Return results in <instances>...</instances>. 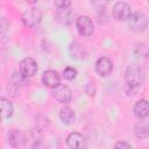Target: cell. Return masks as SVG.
Here are the masks:
<instances>
[{"instance_id": "1", "label": "cell", "mask_w": 149, "mask_h": 149, "mask_svg": "<svg viewBox=\"0 0 149 149\" xmlns=\"http://www.w3.org/2000/svg\"><path fill=\"white\" fill-rule=\"evenodd\" d=\"M126 81L130 88H136L144 83V72L137 64H130L126 69Z\"/></svg>"}, {"instance_id": "2", "label": "cell", "mask_w": 149, "mask_h": 149, "mask_svg": "<svg viewBox=\"0 0 149 149\" xmlns=\"http://www.w3.org/2000/svg\"><path fill=\"white\" fill-rule=\"evenodd\" d=\"M128 24L129 28L136 33H142L147 29L148 26V19L142 12H136L130 15L128 19Z\"/></svg>"}, {"instance_id": "3", "label": "cell", "mask_w": 149, "mask_h": 149, "mask_svg": "<svg viewBox=\"0 0 149 149\" xmlns=\"http://www.w3.org/2000/svg\"><path fill=\"white\" fill-rule=\"evenodd\" d=\"M42 20V13L38 8H29L22 14V22L26 27L31 28L37 26Z\"/></svg>"}, {"instance_id": "4", "label": "cell", "mask_w": 149, "mask_h": 149, "mask_svg": "<svg viewBox=\"0 0 149 149\" xmlns=\"http://www.w3.org/2000/svg\"><path fill=\"white\" fill-rule=\"evenodd\" d=\"M113 17L116 21H127L132 15L130 6L125 1H118L113 7Z\"/></svg>"}, {"instance_id": "5", "label": "cell", "mask_w": 149, "mask_h": 149, "mask_svg": "<svg viewBox=\"0 0 149 149\" xmlns=\"http://www.w3.org/2000/svg\"><path fill=\"white\" fill-rule=\"evenodd\" d=\"M76 28H77L78 33L84 37L91 36L94 31L93 21L88 16H79L76 20Z\"/></svg>"}, {"instance_id": "6", "label": "cell", "mask_w": 149, "mask_h": 149, "mask_svg": "<svg viewBox=\"0 0 149 149\" xmlns=\"http://www.w3.org/2000/svg\"><path fill=\"white\" fill-rule=\"evenodd\" d=\"M38 70V65L37 62L31 58V57H26L24 59L21 61L20 63V72L26 77V78H30L34 77L36 74Z\"/></svg>"}, {"instance_id": "7", "label": "cell", "mask_w": 149, "mask_h": 149, "mask_svg": "<svg viewBox=\"0 0 149 149\" xmlns=\"http://www.w3.org/2000/svg\"><path fill=\"white\" fill-rule=\"evenodd\" d=\"M42 83L49 88H56L61 84V77L55 70H47L42 74Z\"/></svg>"}, {"instance_id": "8", "label": "cell", "mask_w": 149, "mask_h": 149, "mask_svg": "<svg viewBox=\"0 0 149 149\" xmlns=\"http://www.w3.org/2000/svg\"><path fill=\"white\" fill-rule=\"evenodd\" d=\"M54 97L56 98V100H58L62 104H68L71 101L72 98V92L70 90L69 86L64 85V84H59L55 90H54Z\"/></svg>"}, {"instance_id": "9", "label": "cell", "mask_w": 149, "mask_h": 149, "mask_svg": "<svg viewBox=\"0 0 149 149\" xmlns=\"http://www.w3.org/2000/svg\"><path fill=\"white\" fill-rule=\"evenodd\" d=\"M95 71L99 76L106 77L113 71V63L107 57H100L95 62Z\"/></svg>"}, {"instance_id": "10", "label": "cell", "mask_w": 149, "mask_h": 149, "mask_svg": "<svg viewBox=\"0 0 149 149\" xmlns=\"http://www.w3.org/2000/svg\"><path fill=\"white\" fill-rule=\"evenodd\" d=\"M134 113L139 119H146L149 115V101L146 99H140L134 105Z\"/></svg>"}, {"instance_id": "11", "label": "cell", "mask_w": 149, "mask_h": 149, "mask_svg": "<svg viewBox=\"0 0 149 149\" xmlns=\"http://www.w3.org/2000/svg\"><path fill=\"white\" fill-rule=\"evenodd\" d=\"M24 135L21 130H17V129H12L9 130L8 133V143L12 146V147H21L23 143H24Z\"/></svg>"}, {"instance_id": "12", "label": "cell", "mask_w": 149, "mask_h": 149, "mask_svg": "<svg viewBox=\"0 0 149 149\" xmlns=\"http://www.w3.org/2000/svg\"><path fill=\"white\" fill-rule=\"evenodd\" d=\"M84 136L78 133V132H73L71 134H69L68 139H66V144L69 148L71 149H76V148H80L84 146Z\"/></svg>"}, {"instance_id": "13", "label": "cell", "mask_w": 149, "mask_h": 149, "mask_svg": "<svg viewBox=\"0 0 149 149\" xmlns=\"http://www.w3.org/2000/svg\"><path fill=\"white\" fill-rule=\"evenodd\" d=\"M59 118H61V120H62L63 123L71 125L76 120V114L72 111V108H70L69 106H64L59 111Z\"/></svg>"}, {"instance_id": "14", "label": "cell", "mask_w": 149, "mask_h": 149, "mask_svg": "<svg viewBox=\"0 0 149 149\" xmlns=\"http://www.w3.org/2000/svg\"><path fill=\"white\" fill-rule=\"evenodd\" d=\"M0 105H1V114H2V119L7 120L13 115L14 108H13V104L6 99V98H1L0 99Z\"/></svg>"}, {"instance_id": "15", "label": "cell", "mask_w": 149, "mask_h": 149, "mask_svg": "<svg viewBox=\"0 0 149 149\" xmlns=\"http://www.w3.org/2000/svg\"><path fill=\"white\" fill-rule=\"evenodd\" d=\"M134 134L139 139H146L149 136V123L146 121H140L134 127Z\"/></svg>"}, {"instance_id": "16", "label": "cell", "mask_w": 149, "mask_h": 149, "mask_svg": "<svg viewBox=\"0 0 149 149\" xmlns=\"http://www.w3.org/2000/svg\"><path fill=\"white\" fill-rule=\"evenodd\" d=\"M71 17H72V10L68 7V8H59L58 13H57V20L61 21L62 23L69 24L71 22Z\"/></svg>"}, {"instance_id": "17", "label": "cell", "mask_w": 149, "mask_h": 149, "mask_svg": "<svg viewBox=\"0 0 149 149\" xmlns=\"http://www.w3.org/2000/svg\"><path fill=\"white\" fill-rule=\"evenodd\" d=\"M70 54L73 58H84V50L80 44L78 43H72L70 45Z\"/></svg>"}, {"instance_id": "18", "label": "cell", "mask_w": 149, "mask_h": 149, "mask_svg": "<svg viewBox=\"0 0 149 149\" xmlns=\"http://www.w3.org/2000/svg\"><path fill=\"white\" fill-rule=\"evenodd\" d=\"M30 139L31 141L34 142V147L35 146H38V143L42 141L43 139V132L40 129V128H34L31 132H30Z\"/></svg>"}, {"instance_id": "19", "label": "cell", "mask_w": 149, "mask_h": 149, "mask_svg": "<svg viewBox=\"0 0 149 149\" xmlns=\"http://www.w3.org/2000/svg\"><path fill=\"white\" fill-rule=\"evenodd\" d=\"M76 76H77V70L73 69V68H71V66L65 68L64 71H63V77H64L65 79H68V80H72V79H74Z\"/></svg>"}, {"instance_id": "20", "label": "cell", "mask_w": 149, "mask_h": 149, "mask_svg": "<svg viewBox=\"0 0 149 149\" xmlns=\"http://www.w3.org/2000/svg\"><path fill=\"white\" fill-rule=\"evenodd\" d=\"M92 5L98 9V10H105L106 5H107V0H91Z\"/></svg>"}, {"instance_id": "21", "label": "cell", "mask_w": 149, "mask_h": 149, "mask_svg": "<svg viewBox=\"0 0 149 149\" xmlns=\"http://www.w3.org/2000/svg\"><path fill=\"white\" fill-rule=\"evenodd\" d=\"M54 2L58 8H68L71 5V0H54Z\"/></svg>"}, {"instance_id": "22", "label": "cell", "mask_w": 149, "mask_h": 149, "mask_svg": "<svg viewBox=\"0 0 149 149\" xmlns=\"http://www.w3.org/2000/svg\"><path fill=\"white\" fill-rule=\"evenodd\" d=\"M85 92H86L88 95H94V92H95L94 83H87V85H86V87H85Z\"/></svg>"}, {"instance_id": "23", "label": "cell", "mask_w": 149, "mask_h": 149, "mask_svg": "<svg viewBox=\"0 0 149 149\" xmlns=\"http://www.w3.org/2000/svg\"><path fill=\"white\" fill-rule=\"evenodd\" d=\"M115 148H121V149H132V144L127 143L125 141H120L115 144Z\"/></svg>"}, {"instance_id": "24", "label": "cell", "mask_w": 149, "mask_h": 149, "mask_svg": "<svg viewBox=\"0 0 149 149\" xmlns=\"http://www.w3.org/2000/svg\"><path fill=\"white\" fill-rule=\"evenodd\" d=\"M107 1H109V0H107Z\"/></svg>"}]
</instances>
